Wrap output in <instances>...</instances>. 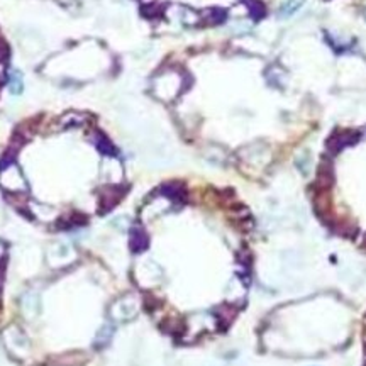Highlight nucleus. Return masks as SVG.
<instances>
[{
    "label": "nucleus",
    "instance_id": "nucleus-1",
    "mask_svg": "<svg viewBox=\"0 0 366 366\" xmlns=\"http://www.w3.org/2000/svg\"><path fill=\"white\" fill-rule=\"evenodd\" d=\"M137 310H139V304H137L136 297L126 295L111 305V317L114 320H119V322H124V320L134 319Z\"/></svg>",
    "mask_w": 366,
    "mask_h": 366
},
{
    "label": "nucleus",
    "instance_id": "nucleus-2",
    "mask_svg": "<svg viewBox=\"0 0 366 366\" xmlns=\"http://www.w3.org/2000/svg\"><path fill=\"white\" fill-rule=\"evenodd\" d=\"M4 339H6L7 347L12 351L14 354L26 356L27 351H29V341H27L26 334L21 332L16 326L9 327L7 331L4 332Z\"/></svg>",
    "mask_w": 366,
    "mask_h": 366
},
{
    "label": "nucleus",
    "instance_id": "nucleus-3",
    "mask_svg": "<svg viewBox=\"0 0 366 366\" xmlns=\"http://www.w3.org/2000/svg\"><path fill=\"white\" fill-rule=\"evenodd\" d=\"M22 310L26 312L27 317H34L36 314H38L39 310V297L38 294H34V292H29V294H26L22 297Z\"/></svg>",
    "mask_w": 366,
    "mask_h": 366
},
{
    "label": "nucleus",
    "instance_id": "nucleus-4",
    "mask_svg": "<svg viewBox=\"0 0 366 366\" xmlns=\"http://www.w3.org/2000/svg\"><path fill=\"white\" fill-rule=\"evenodd\" d=\"M59 253L56 251H53V253H49V263L53 264V266H63V264H68L73 261V253L65 246H59Z\"/></svg>",
    "mask_w": 366,
    "mask_h": 366
},
{
    "label": "nucleus",
    "instance_id": "nucleus-5",
    "mask_svg": "<svg viewBox=\"0 0 366 366\" xmlns=\"http://www.w3.org/2000/svg\"><path fill=\"white\" fill-rule=\"evenodd\" d=\"M112 334H114V327H112V326H102V329H100L99 334H97V336H95L94 346L97 347V349H100V347H104L109 341L112 339Z\"/></svg>",
    "mask_w": 366,
    "mask_h": 366
},
{
    "label": "nucleus",
    "instance_id": "nucleus-6",
    "mask_svg": "<svg viewBox=\"0 0 366 366\" xmlns=\"http://www.w3.org/2000/svg\"><path fill=\"white\" fill-rule=\"evenodd\" d=\"M146 246H148V237L143 231H139V229H136V231H132V236H131V248L134 251H143L146 249Z\"/></svg>",
    "mask_w": 366,
    "mask_h": 366
}]
</instances>
